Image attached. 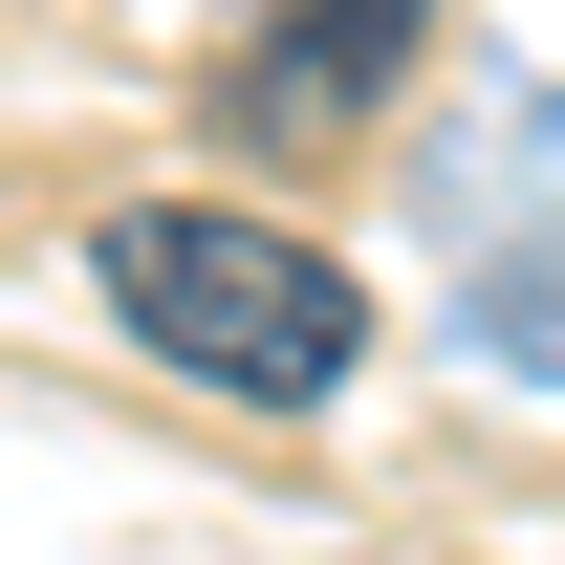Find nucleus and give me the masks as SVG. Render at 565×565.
Listing matches in <instances>:
<instances>
[{"instance_id": "1", "label": "nucleus", "mask_w": 565, "mask_h": 565, "mask_svg": "<svg viewBox=\"0 0 565 565\" xmlns=\"http://www.w3.org/2000/svg\"><path fill=\"white\" fill-rule=\"evenodd\" d=\"M87 282L131 305L152 370H196V392H239V414H327V392L370 370V282L327 262V239L239 217V196H131L109 239H87Z\"/></svg>"}, {"instance_id": "2", "label": "nucleus", "mask_w": 565, "mask_h": 565, "mask_svg": "<svg viewBox=\"0 0 565 565\" xmlns=\"http://www.w3.org/2000/svg\"><path fill=\"white\" fill-rule=\"evenodd\" d=\"M435 262L500 370H565V87H479L435 131Z\"/></svg>"}, {"instance_id": "3", "label": "nucleus", "mask_w": 565, "mask_h": 565, "mask_svg": "<svg viewBox=\"0 0 565 565\" xmlns=\"http://www.w3.org/2000/svg\"><path fill=\"white\" fill-rule=\"evenodd\" d=\"M435 0H217V131L262 152H370V109L414 87Z\"/></svg>"}]
</instances>
